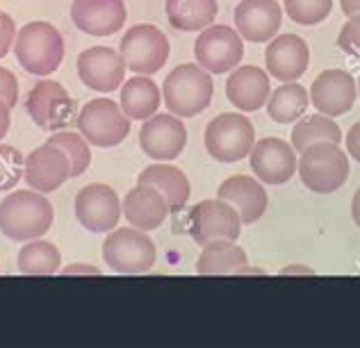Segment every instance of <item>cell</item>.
Wrapping results in <instances>:
<instances>
[{
    "mask_svg": "<svg viewBox=\"0 0 360 348\" xmlns=\"http://www.w3.org/2000/svg\"><path fill=\"white\" fill-rule=\"evenodd\" d=\"M55 212L44 194L12 192L0 203V232L12 241L39 239L53 228Z\"/></svg>",
    "mask_w": 360,
    "mask_h": 348,
    "instance_id": "obj_1",
    "label": "cell"
},
{
    "mask_svg": "<svg viewBox=\"0 0 360 348\" xmlns=\"http://www.w3.org/2000/svg\"><path fill=\"white\" fill-rule=\"evenodd\" d=\"M14 53L18 64L32 75H51L64 60V39L60 30L46 21H30L16 32Z\"/></svg>",
    "mask_w": 360,
    "mask_h": 348,
    "instance_id": "obj_2",
    "label": "cell"
},
{
    "mask_svg": "<svg viewBox=\"0 0 360 348\" xmlns=\"http://www.w3.org/2000/svg\"><path fill=\"white\" fill-rule=\"evenodd\" d=\"M214 84L210 73L198 64H180L167 75L162 96L165 105L178 119H192L212 102Z\"/></svg>",
    "mask_w": 360,
    "mask_h": 348,
    "instance_id": "obj_3",
    "label": "cell"
},
{
    "mask_svg": "<svg viewBox=\"0 0 360 348\" xmlns=\"http://www.w3.org/2000/svg\"><path fill=\"white\" fill-rule=\"evenodd\" d=\"M297 168L301 182L315 194H333L349 180V157L330 141H317L301 150Z\"/></svg>",
    "mask_w": 360,
    "mask_h": 348,
    "instance_id": "obj_4",
    "label": "cell"
},
{
    "mask_svg": "<svg viewBox=\"0 0 360 348\" xmlns=\"http://www.w3.org/2000/svg\"><path fill=\"white\" fill-rule=\"evenodd\" d=\"M103 260L105 265L123 276H139L153 269L158 250L153 239L139 228L112 230L103 241Z\"/></svg>",
    "mask_w": 360,
    "mask_h": 348,
    "instance_id": "obj_5",
    "label": "cell"
},
{
    "mask_svg": "<svg viewBox=\"0 0 360 348\" xmlns=\"http://www.w3.org/2000/svg\"><path fill=\"white\" fill-rule=\"evenodd\" d=\"M75 123H78L80 135L91 146L112 148L126 141L132 121L123 114L119 102L110 98H94L78 112Z\"/></svg>",
    "mask_w": 360,
    "mask_h": 348,
    "instance_id": "obj_6",
    "label": "cell"
},
{
    "mask_svg": "<svg viewBox=\"0 0 360 348\" xmlns=\"http://www.w3.org/2000/svg\"><path fill=\"white\" fill-rule=\"evenodd\" d=\"M119 53L126 69L135 75H153L169 60V39L160 27L139 23L121 36Z\"/></svg>",
    "mask_w": 360,
    "mask_h": 348,
    "instance_id": "obj_7",
    "label": "cell"
},
{
    "mask_svg": "<svg viewBox=\"0 0 360 348\" xmlns=\"http://www.w3.org/2000/svg\"><path fill=\"white\" fill-rule=\"evenodd\" d=\"M255 141L253 123L242 114L226 112L212 119L205 128V150L217 162L233 164L251 153Z\"/></svg>",
    "mask_w": 360,
    "mask_h": 348,
    "instance_id": "obj_8",
    "label": "cell"
},
{
    "mask_svg": "<svg viewBox=\"0 0 360 348\" xmlns=\"http://www.w3.org/2000/svg\"><path fill=\"white\" fill-rule=\"evenodd\" d=\"M27 114L34 121V126L44 133H58L66 130L75 121V100L69 96L60 82L41 80L27 93L25 100Z\"/></svg>",
    "mask_w": 360,
    "mask_h": 348,
    "instance_id": "obj_9",
    "label": "cell"
},
{
    "mask_svg": "<svg viewBox=\"0 0 360 348\" xmlns=\"http://www.w3.org/2000/svg\"><path fill=\"white\" fill-rule=\"evenodd\" d=\"M194 58L207 73H229L244 58V41L235 27L207 25L194 41Z\"/></svg>",
    "mask_w": 360,
    "mask_h": 348,
    "instance_id": "obj_10",
    "label": "cell"
},
{
    "mask_svg": "<svg viewBox=\"0 0 360 348\" xmlns=\"http://www.w3.org/2000/svg\"><path fill=\"white\" fill-rule=\"evenodd\" d=\"M75 219L89 232H110L121 219V201L112 187L91 182L75 196Z\"/></svg>",
    "mask_w": 360,
    "mask_h": 348,
    "instance_id": "obj_11",
    "label": "cell"
},
{
    "mask_svg": "<svg viewBox=\"0 0 360 348\" xmlns=\"http://www.w3.org/2000/svg\"><path fill=\"white\" fill-rule=\"evenodd\" d=\"M187 146V128L174 114H153L139 130V148L155 162L180 157Z\"/></svg>",
    "mask_w": 360,
    "mask_h": 348,
    "instance_id": "obj_12",
    "label": "cell"
},
{
    "mask_svg": "<svg viewBox=\"0 0 360 348\" xmlns=\"http://www.w3.org/2000/svg\"><path fill=\"white\" fill-rule=\"evenodd\" d=\"M78 75L84 87L98 93H112L126 82V64L119 51L108 46H91L80 53Z\"/></svg>",
    "mask_w": 360,
    "mask_h": 348,
    "instance_id": "obj_13",
    "label": "cell"
},
{
    "mask_svg": "<svg viewBox=\"0 0 360 348\" xmlns=\"http://www.w3.org/2000/svg\"><path fill=\"white\" fill-rule=\"evenodd\" d=\"M240 232H242V219L238 210L221 199L201 201L192 210V237L201 246L217 239L238 241Z\"/></svg>",
    "mask_w": 360,
    "mask_h": 348,
    "instance_id": "obj_14",
    "label": "cell"
},
{
    "mask_svg": "<svg viewBox=\"0 0 360 348\" xmlns=\"http://www.w3.org/2000/svg\"><path fill=\"white\" fill-rule=\"evenodd\" d=\"M356 80L345 69H328L310 87V102L319 114L342 116L356 102Z\"/></svg>",
    "mask_w": 360,
    "mask_h": 348,
    "instance_id": "obj_15",
    "label": "cell"
},
{
    "mask_svg": "<svg viewBox=\"0 0 360 348\" xmlns=\"http://www.w3.org/2000/svg\"><path fill=\"white\" fill-rule=\"evenodd\" d=\"M25 182L39 194H51L71 178V164L58 146L46 141L25 157Z\"/></svg>",
    "mask_w": 360,
    "mask_h": 348,
    "instance_id": "obj_16",
    "label": "cell"
},
{
    "mask_svg": "<svg viewBox=\"0 0 360 348\" xmlns=\"http://www.w3.org/2000/svg\"><path fill=\"white\" fill-rule=\"evenodd\" d=\"M251 171L267 185H285L297 173V155L288 141L269 137L251 148Z\"/></svg>",
    "mask_w": 360,
    "mask_h": 348,
    "instance_id": "obj_17",
    "label": "cell"
},
{
    "mask_svg": "<svg viewBox=\"0 0 360 348\" xmlns=\"http://www.w3.org/2000/svg\"><path fill=\"white\" fill-rule=\"evenodd\" d=\"M128 9L123 0H73L71 21L91 36L117 34L126 25Z\"/></svg>",
    "mask_w": 360,
    "mask_h": 348,
    "instance_id": "obj_18",
    "label": "cell"
},
{
    "mask_svg": "<svg viewBox=\"0 0 360 348\" xmlns=\"http://www.w3.org/2000/svg\"><path fill=\"white\" fill-rule=\"evenodd\" d=\"M283 21L278 0H242L235 7V30L242 39L253 44H267L276 36Z\"/></svg>",
    "mask_w": 360,
    "mask_h": 348,
    "instance_id": "obj_19",
    "label": "cell"
},
{
    "mask_svg": "<svg viewBox=\"0 0 360 348\" xmlns=\"http://www.w3.org/2000/svg\"><path fill=\"white\" fill-rule=\"evenodd\" d=\"M264 64L271 78L281 82H295L308 71L310 48L299 34H281L271 39L264 51Z\"/></svg>",
    "mask_w": 360,
    "mask_h": 348,
    "instance_id": "obj_20",
    "label": "cell"
},
{
    "mask_svg": "<svg viewBox=\"0 0 360 348\" xmlns=\"http://www.w3.org/2000/svg\"><path fill=\"white\" fill-rule=\"evenodd\" d=\"M169 203L155 187L150 185H135L121 201V214L132 228L139 230H155L162 225V221L169 216Z\"/></svg>",
    "mask_w": 360,
    "mask_h": 348,
    "instance_id": "obj_21",
    "label": "cell"
},
{
    "mask_svg": "<svg viewBox=\"0 0 360 348\" xmlns=\"http://www.w3.org/2000/svg\"><path fill=\"white\" fill-rule=\"evenodd\" d=\"M217 199L233 205L238 210L242 223L258 221L269 203L264 187L249 175H233L229 180H224L219 192H217Z\"/></svg>",
    "mask_w": 360,
    "mask_h": 348,
    "instance_id": "obj_22",
    "label": "cell"
},
{
    "mask_svg": "<svg viewBox=\"0 0 360 348\" xmlns=\"http://www.w3.org/2000/svg\"><path fill=\"white\" fill-rule=\"evenodd\" d=\"M198 276H240V274H262L260 269H251L246 262V253L231 239H217L205 243L196 262Z\"/></svg>",
    "mask_w": 360,
    "mask_h": 348,
    "instance_id": "obj_23",
    "label": "cell"
},
{
    "mask_svg": "<svg viewBox=\"0 0 360 348\" xmlns=\"http://www.w3.org/2000/svg\"><path fill=\"white\" fill-rule=\"evenodd\" d=\"M226 96L242 112H255L267 105L269 98V75L258 67L233 69L226 80Z\"/></svg>",
    "mask_w": 360,
    "mask_h": 348,
    "instance_id": "obj_24",
    "label": "cell"
},
{
    "mask_svg": "<svg viewBox=\"0 0 360 348\" xmlns=\"http://www.w3.org/2000/svg\"><path fill=\"white\" fill-rule=\"evenodd\" d=\"M162 93L148 75H135L121 84L119 105L130 121H146L158 112Z\"/></svg>",
    "mask_w": 360,
    "mask_h": 348,
    "instance_id": "obj_25",
    "label": "cell"
},
{
    "mask_svg": "<svg viewBox=\"0 0 360 348\" xmlns=\"http://www.w3.org/2000/svg\"><path fill=\"white\" fill-rule=\"evenodd\" d=\"M139 185H150L155 187L167 199L169 210L172 212H180L189 201V180L187 175L180 171V168L172 166V164H150L144 171L137 175Z\"/></svg>",
    "mask_w": 360,
    "mask_h": 348,
    "instance_id": "obj_26",
    "label": "cell"
},
{
    "mask_svg": "<svg viewBox=\"0 0 360 348\" xmlns=\"http://www.w3.org/2000/svg\"><path fill=\"white\" fill-rule=\"evenodd\" d=\"M167 18L172 27L183 32H198L212 25L219 12L217 0H167Z\"/></svg>",
    "mask_w": 360,
    "mask_h": 348,
    "instance_id": "obj_27",
    "label": "cell"
},
{
    "mask_svg": "<svg viewBox=\"0 0 360 348\" xmlns=\"http://www.w3.org/2000/svg\"><path fill=\"white\" fill-rule=\"evenodd\" d=\"M308 89L299 82H285L267 98V114L276 123H295L308 112Z\"/></svg>",
    "mask_w": 360,
    "mask_h": 348,
    "instance_id": "obj_28",
    "label": "cell"
},
{
    "mask_svg": "<svg viewBox=\"0 0 360 348\" xmlns=\"http://www.w3.org/2000/svg\"><path fill=\"white\" fill-rule=\"evenodd\" d=\"M62 265V253L51 241L30 239L18 250V271L23 276H55Z\"/></svg>",
    "mask_w": 360,
    "mask_h": 348,
    "instance_id": "obj_29",
    "label": "cell"
},
{
    "mask_svg": "<svg viewBox=\"0 0 360 348\" xmlns=\"http://www.w3.org/2000/svg\"><path fill=\"white\" fill-rule=\"evenodd\" d=\"M317 141L340 144L342 141V130L326 114H303L295 130H292V148L301 153V150H306L310 144H317Z\"/></svg>",
    "mask_w": 360,
    "mask_h": 348,
    "instance_id": "obj_30",
    "label": "cell"
},
{
    "mask_svg": "<svg viewBox=\"0 0 360 348\" xmlns=\"http://www.w3.org/2000/svg\"><path fill=\"white\" fill-rule=\"evenodd\" d=\"M49 144L58 146L62 153L69 157L71 178H80L89 168V164H91L89 141L84 139L80 133H71V130H58V133H51Z\"/></svg>",
    "mask_w": 360,
    "mask_h": 348,
    "instance_id": "obj_31",
    "label": "cell"
},
{
    "mask_svg": "<svg viewBox=\"0 0 360 348\" xmlns=\"http://www.w3.org/2000/svg\"><path fill=\"white\" fill-rule=\"evenodd\" d=\"M283 9L295 23L310 27L326 21L333 9V0H283Z\"/></svg>",
    "mask_w": 360,
    "mask_h": 348,
    "instance_id": "obj_32",
    "label": "cell"
},
{
    "mask_svg": "<svg viewBox=\"0 0 360 348\" xmlns=\"http://www.w3.org/2000/svg\"><path fill=\"white\" fill-rule=\"evenodd\" d=\"M25 173V157L18 148L0 144V192H12Z\"/></svg>",
    "mask_w": 360,
    "mask_h": 348,
    "instance_id": "obj_33",
    "label": "cell"
},
{
    "mask_svg": "<svg viewBox=\"0 0 360 348\" xmlns=\"http://www.w3.org/2000/svg\"><path fill=\"white\" fill-rule=\"evenodd\" d=\"M338 46L347 55H360V14L349 16L338 34Z\"/></svg>",
    "mask_w": 360,
    "mask_h": 348,
    "instance_id": "obj_34",
    "label": "cell"
},
{
    "mask_svg": "<svg viewBox=\"0 0 360 348\" xmlns=\"http://www.w3.org/2000/svg\"><path fill=\"white\" fill-rule=\"evenodd\" d=\"M0 98H3L9 107H16V100H18V80L16 75L0 67Z\"/></svg>",
    "mask_w": 360,
    "mask_h": 348,
    "instance_id": "obj_35",
    "label": "cell"
},
{
    "mask_svg": "<svg viewBox=\"0 0 360 348\" xmlns=\"http://www.w3.org/2000/svg\"><path fill=\"white\" fill-rule=\"evenodd\" d=\"M14 39H16L14 18L9 14H0V60L14 48Z\"/></svg>",
    "mask_w": 360,
    "mask_h": 348,
    "instance_id": "obj_36",
    "label": "cell"
},
{
    "mask_svg": "<svg viewBox=\"0 0 360 348\" xmlns=\"http://www.w3.org/2000/svg\"><path fill=\"white\" fill-rule=\"evenodd\" d=\"M347 153L360 164V121L354 123L352 130L347 133Z\"/></svg>",
    "mask_w": 360,
    "mask_h": 348,
    "instance_id": "obj_37",
    "label": "cell"
},
{
    "mask_svg": "<svg viewBox=\"0 0 360 348\" xmlns=\"http://www.w3.org/2000/svg\"><path fill=\"white\" fill-rule=\"evenodd\" d=\"M64 276H75V274H82V276H101V271L96 267H89V265H71L66 269H60Z\"/></svg>",
    "mask_w": 360,
    "mask_h": 348,
    "instance_id": "obj_38",
    "label": "cell"
},
{
    "mask_svg": "<svg viewBox=\"0 0 360 348\" xmlns=\"http://www.w3.org/2000/svg\"><path fill=\"white\" fill-rule=\"evenodd\" d=\"M9 112H12V107H9L7 102L0 98V139L7 135L9 123H12V116H9Z\"/></svg>",
    "mask_w": 360,
    "mask_h": 348,
    "instance_id": "obj_39",
    "label": "cell"
},
{
    "mask_svg": "<svg viewBox=\"0 0 360 348\" xmlns=\"http://www.w3.org/2000/svg\"><path fill=\"white\" fill-rule=\"evenodd\" d=\"M340 7H342L345 16H356L360 14V0H340Z\"/></svg>",
    "mask_w": 360,
    "mask_h": 348,
    "instance_id": "obj_40",
    "label": "cell"
},
{
    "mask_svg": "<svg viewBox=\"0 0 360 348\" xmlns=\"http://www.w3.org/2000/svg\"><path fill=\"white\" fill-rule=\"evenodd\" d=\"M352 216H354L356 225L360 228V187L356 189V194H354V201H352Z\"/></svg>",
    "mask_w": 360,
    "mask_h": 348,
    "instance_id": "obj_41",
    "label": "cell"
},
{
    "mask_svg": "<svg viewBox=\"0 0 360 348\" xmlns=\"http://www.w3.org/2000/svg\"><path fill=\"white\" fill-rule=\"evenodd\" d=\"M295 274L312 276V269H308V267H285V269L281 271V276H295Z\"/></svg>",
    "mask_w": 360,
    "mask_h": 348,
    "instance_id": "obj_42",
    "label": "cell"
},
{
    "mask_svg": "<svg viewBox=\"0 0 360 348\" xmlns=\"http://www.w3.org/2000/svg\"><path fill=\"white\" fill-rule=\"evenodd\" d=\"M356 89H358V96H360V80H358V87Z\"/></svg>",
    "mask_w": 360,
    "mask_h": 348,
    "instance_id": "obj_43",
    "label": "cell"
},
{
    "mask_svg": "<svg viewBox=\"0 0 360 348\" xmlns=\"http://www.w3.org/2000/svg\"><path fill=\"white\" fill-rule=\"evenodd\" d=\"M0 14H3V12H0Z\"/></svg>",
    "mask_w": 360,
    "mask_h": 348,
    "instance_id": "obj_44",
    "label": "cell"
}]
</instances>
